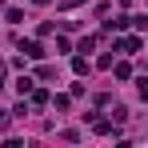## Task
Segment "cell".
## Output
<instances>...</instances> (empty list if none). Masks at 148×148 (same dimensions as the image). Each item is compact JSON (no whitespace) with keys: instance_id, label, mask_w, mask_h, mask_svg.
Masks as SVG:
<instances>
[{"instance_id":"obj_1","label":"cell","mask_w":148,"mask_h":148,"mask_svg":"<svg viewBox=\"0 0 148 148\" xmlns=\"http://www.w3.org/2000/svg\"><path fill=\"white\" fill-rule=\"evenodd\" d=\"M20 52H24V56H32V60H40V56H44V48H40L36 40H28V44H20Z\"/></svg>"},{"instance_id":"obj_2","label":"cell","mask_w":148,"mask_h":148,"mask_svg":"<svg viewBox=\"0 0 148 148\" xmlns=\"http://www.w3.org/2000/svg\"><path fill=\"white\" fill-rule=\"evenodd\" d=\"M0 80H4V64H0ZM0 88H4V84H0Z\"/></svg>"}]
</instances>
